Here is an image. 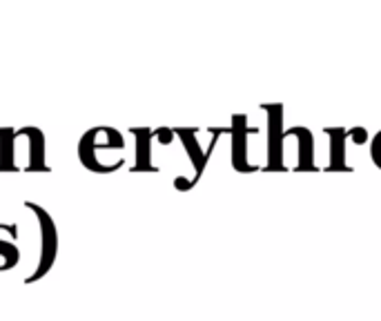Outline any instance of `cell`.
I'll list each match as a JSON object with an SVG mask.
<instances>
[{
  "instance_id": "2",
  "label": "cell",
  "mask_w": 381,
  "mask_h": 321,
  "mask_svg": "<svg viewBox=\"0 0 381 321\" xmlns=\"http://www.w3.org/2000/svg\"><path fill=\"white\" fill-rule=\"evenodd\" d=\"M25 207L29 210L31 219H34V228H36V264H34L31 274L25 277V283H36L42 277H47L54 268L56 259H58V228L56 221L51 219V214L45 210L42 205L34 203V201H25Z\"/></svg>"
},
{
  "instance_id": "4",
  "label": "cell",
  "mask_w": 381,
  "mask_h": 321,
  "mask_svg": "<svg viewBox=\"0 0 381 321\" xmlns=\"http://www.w3.org/2000/svg\"><path fill=\"white\" fill-rule=\"evenodd\" d=\"M21 264L18 223H0V272L12 270Z\"/></svg>"
},
{
  "instance_id": "1",
  "label": "cell",
  "mask_w": 381,
  "mask_h": 321,
  "mask_svg": "<svg viewBox=\"0 0 381 321\" xmlns=\"http://www.w3.org/2000/svg\"><path fill=\"white\" fill-rule=\"evenodd\" d=\"M125 138L114 127H92L79 141V161L96 175H109L123 168Z\"/></svg>"
},
{
  "instance_id": "3",
  "label": "cell",
  "mask_w": 381,
  "mask_h": 321,
  "mask_svg": "<svg viewBox=\"0 0 381 321\" xmlns=\"http://www.w3.org/2000/svg\"><path fill=\"white\" fill-rule=\"evenodd\" d=\"M16 147H25V172H47V143L40 127L25 125L16 129Z\"/></svg>"
},
{
  "instance_id": "6",
  "label": "cell",
  "mask_w": 381,
  "mask_h": 321,
  "mask_svg": "<svg viewBox=\"0 0 381 321\" xmlns=\"http://www.w3.org/2000/svg\"><path fill=\"white\" fill-rule=\"evenodd\" d=\"M372 159H375V163L381 168V132L375 136V143H372Z\"/></svg>"
},
{
  "instance_id": "5",
  "label": "cell",
  "mask_w": 381,
  "mask_h": 321,
  "mask_svg": "<svg viewBox=\"0 0 381 321\" xmlns=\"http://www.w3.org/2000/svg\"><path fill=\"white\" fill-rule=\"evenodd\" d=\"M16 163V127H0V172H18Z\"/></svg>"
}]
</instances>
